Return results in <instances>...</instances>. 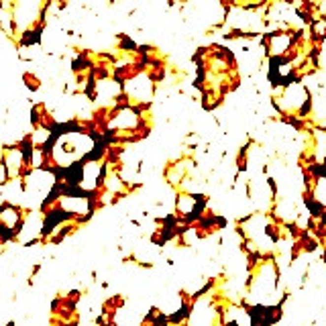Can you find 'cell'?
Returning a JSON list of instances; mask_svg holds the SVG:
<instances>
[{"label": "cell", "mask_w": 326, "mask_h": 326, "mask_svg": "<svg viewBox=\"0 0 326 326\" xmlns=\"http://www.w3.org/2000/svg\"><path fill=\"white\" fill-rule=\"evenodd\" d=\"M23 82H25V88H27L29 92H39L41 88H43L41 78L37 76V73H33V71H25L23 73Z\"/></svg>", "instance_id": "2"}, {"label": "cell", "mask_w": 326, "mask_h": 326, "mask_svg": "<svg viewBox=\"0 0 326 326\" xmlns=\"http://www.w3.org/2000/svg\"><path fill=\"white\" fill-rule=\"evenodd\" d=\"M157 90L159 82L147 67L137 69L135 73H130L129 78L123 80V94L127 102L139 108H151L157 98Z\"/></svg>", "instance_id": "1"}]
</instances>
